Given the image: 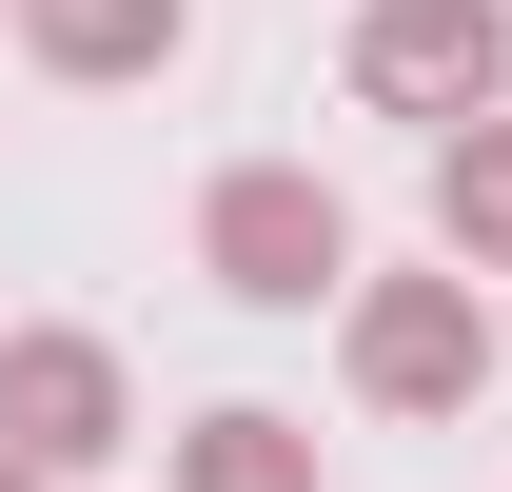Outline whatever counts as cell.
I'll list each match as a JSON object with an SVG mask.
<instances>
[{"label": "cell", "mask_w": 512, "mask_h": 492, "mask_svg": "<svg viewBox=\"0 0 512 492\" xmlns=\"http://www.w3.org/2000/svg\"><path fill=\"white\" fill-rule=\"evenodd\" d=\"M0 492H40V473H20V453H0Z\"/></svg>", "instance_id": "cell-8"}, {"label": "cell", "mask_w": 512, "mask_h": 492, "mask_svg": "<svg viewBox=\"0 0 512 492\" xmlns=\"http://www.w3.org/2000/svg\"><path fill=\"white\" fill-rule=\"evenodd\" d=\"M355 99L375 119H434V138H473L512 99V0H355Z\"/></svg>", "instance_id": "cell-3"}, {"label": "cell", "mask_w": 512, "mask_h": 492, "mask_svg": "<svg viewBox=\"0 0 512 492\" xmlns=\"http://www.w3.org/2000/svg\"><path fill=\"white\" fill-rule=\"evenodd\" d=\"M0 453L60 492V473H119L138 453V374L119 335H79V315H40V335H0Z\"/></svg>", "instance_id": "cell-4"}, {"label": "cell", "mask_w": 512, "mask_h": 492, "mask_svg": "<svg viewBox=\"0 0 512 492\" xmlns=\"http://www.w3.org/2000/svg\"><path fill=\"white\" fill-rule=\"evenodd\" d=\"M158 492H335V473H316V433H296V414L217 394L197 433H158Z\"/></svg>", "instance_id": "cell-6"}, {"label": "cell", "mask_w": 512, "mask_h": 492, "mask_svg": "<svg viewBox=\"0 0 512 492\" xmlns=\"http://www.w3.org/2000/svg\"><path fill=\"white\" fill-rule=\"evenodd\" d=\"M197 276L237 315H316V296H355V197L316 178V158H237V178L197 197Z\"/></svg>", "instance_id": "cell-1"}, {"label": "cell", "mask_w": 512, "mask_h": 492, "mask_svg": "<svg viewBox=\"0 0 512 492\" xmlns=\"http://www.w3.org/2000/svg\"><path fill=\"white\" fill-rule=\"evenodd\" d=\"M335 374H355V414H473L493 394V296L473 276H355L335 296Z\"/></svg>", "instance_id": "cell-2"}, {"label": "cell", "mask_w": 512, "mask_h": 492, "mask_svg": "<svg viewBox=\"0 0 512 492\" xmlns=\"http://www.w3.org/2000/svg\"><path fill=\"white\" fill-rule=\"evenodd\" d=\"M493 374H512V315H493Z\"/></svg>", "instance_id": "cell-9"}, {"label": "cell", "mask_w": 512, "mask_h": 492, "mask_svg": "<svg viewBox=\"0 0 512 492\" xmlns=\"http://www.w3.org/2000/svg\"><path fill=\"white\" fill-rule=\"evenodd\" d=\"M197 40V0H20V60L40 79H158Z\"/></svg>", "instance_id": "cell-5"}, {"label": "cell", "mask_w": 512, "mask_h": 492, "mask_svg": "<svg viewBox=\"0 0 512 492\" xmlns=\"http://www.w3.org/2000/svg\"><path fill=\"white\" fill-rule=\"evenodd\" d=\"M434 256L453 276H512V119L434 138Z\"/></svg>", "instance_id": "cell-7"}]
</instances>
